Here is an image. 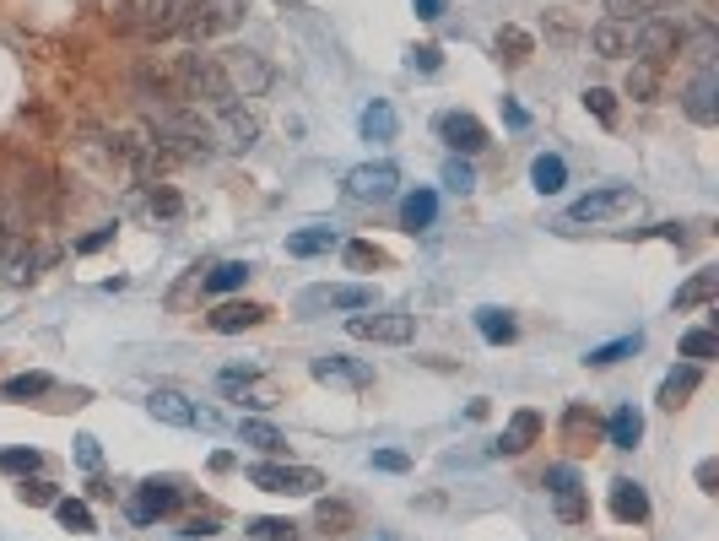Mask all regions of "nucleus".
Here are the masks:
<instances>
[{
	"instance_id": "nucleus-40",
	"label": "nucleus",
	"mask_w": 719,
	"mask_h": 541,
	"mask_svg": "<svg viewBox=\"0 0 719 541\" xmlns=\"http://www.w3.org/2000/svg\"><path fill=\"white\" fill-rule=\"evenodd\" d=\"M146 206H152V217H163V222H173L184 211V195L173 190V184H152V190H146Z\"/></svg>"
},
{
	"instance_id": "nucleus-33",
	"label": "nucleus",
	"mask_w": 719,
	"mask_h": 541,
	"mask_svg": "<svg viewBox=\"0 0 719 541\" xmlns=\"http://www.w3.org/2000/svg\"><path fill=\"white\" fill-rule=\"evenodd\" d=\"M249 541H298V525L292 520H276V514H260V520L244 525Z\"/></svg>"
},
{
	"instance_id": "nucleus-20",
	"label": "nucleus",
	"mask_w": 719,
	"mask_h": 541,
	"mask_svg": "<svg viewBox=\"0 0 719 541\" xmlns=\"http://www.w3.org/2000/svg\"><path fill=\"white\" fill-rule=\"evenodd\" d=\"M265 320V309L260 303H222V309H211L206 314V325L217 336H238V331H255V325Z\"/></svg>"
},
{
	"instance_id": "nucleus-37",
	"label": "nucleus",
	"mask_w": 719,
	"mask_h": 541,
	"mask_svg": "<svg viewBox=\"0 0 719 541\" xmlns=\"http://www.w3.org/2000/svg\"><path fill=\"white\" fill-rule=\"evenodd\" d=\"M49 390H55V379H49V374H17V379L0 385L6 401H33V395H49Z\"/></svg>"
},
{
	"instance_id": "nucleus-48",
	"label": "nucleus",
	"mask_w": 719,
	"mask_h": 541,
	"mask_svg": "<svg viewBox=\"0 0 719 541\" xmlns=\"http://www.w3.org/2000/svg\"><path fill=\"white\" fill-rule=\"evenodd\" d=\"M406 60H411V71H422V76H433L438 65H444V55H438V44H417Z\"/></svg>"
},
{
	"instance_id": "nucleus-19",
	"label": "nucleus",
	"mask_w": 719,
	"mask_h": 541,
	"mask_svg": "<svg viewBox=\"0 0 719 541\" xmlns=\"http://www.w3.org/2000/svg\"><path fill=\"white\" fill-rule=\"evenodd\" d=\"M146 412H152L157 422H168V428H195V422H201L195 401H184L179 390H152L146 395Z\"/></svg>"
},
{
	"instance_id": "nucleus-41",
	"label": "nucleus",
	"mask_w": 719,
	"mask_h": 541,
	"mask_svg": "<svg viewBox=\"0 0 719 541\" xmlns=\"http://www.w3.org/2000/svg\"><path fill=\"white\" fill-rule=\"evenodd\" d=\"M346 266H352V271H379L384 266V249L368 244V239H352V244H346Z\"/></svg>"
},
{
	"instance_id": "nucleus-5",
	"label": "nucleus",
	"mask_w": 719,
	"mask_h": 541,
	"mask_svg": "<svg viewBox=\"0 0 719 541\" xmlns=\"http://www.w3.org/2000/svg\"><path fill=\"white\" fill-rule=\"evenodd\" d=\"M346 331L357 341H390V347H406L417 336V314L411 309H379V314H352Z\"/></svg>"
},
{
	"instance_id": "nucleus-15",
	"label": "nucleus",
	"mask_w": 719,
	"mask_h": 541,
	"mask_svg": "<svg viewBox=\"0 0 719 541\" xmlns=\"http://www.w3.org/2000/svg\"><path fill=\"white\" fill-rule=\"evenodd\" d=\"M211 136H222L233 152H249L260 141V120L244 109V103H222V109H217V130H211Z\"/></svg>"
},
{
	"instance_id": "nucleus-17",
	"label": "nucleus",
	"mask_w": 719,
	"mask_h": 541,
	"mask_svg": "<svg viewBox=\"0 0 719 541\" xmlns=\"http://www.w3.org/2000/svg\"><path fill=\"white\" fill-rule=\"evenodd\" d=\"M633 38H638V22H622V17H606L590 28V44L601 60H628L633 55Z\"/></svg>"
},
{
	"instance_id": "nucleus-21",
	"label": "nucleus",
	"mask_w": 719,
	"mask_h": 541,
	"mask_svg": "<svg viewBox=\"0 0 719 541\" xmlns=\"http://www.w3.org/2000/svg\"><path fill=\"white\" fill-rule=\"evenodd\" d=\"M492 55H498V65L503 71H519V65H525L530 55H536V38H530L525 28H498V38H492Z\"/></svg>"
},
{
	"instance_id": "nucleus-45",
	"label": "nucleus",
	"mask_w": 719,
	"mask_h": 541,
	"mask_svg": "<svg viewBox=\"0 0 719 541\" xmlns=\"http://www.w3.org/2000/svg\"><path fill=\"white\" fill-rule=\"evenodd\" d=\"M38 466H44V455H38V450H0V471H17V477H33Z\"/></svg>"
},
{
	"instance_id": "nucleus-53",
	"label": "nucleus",
	"mask_w": 719,
	"mask_h": 541,
	"mask_svg": "<svg viewBox=\"0 0 719 541\" xmlns=\"http://www.w3.org/2000/svg\"><path fill=\"white\" fill-rule=\"evenodd\" d=\"M114 239V228H98V233H87V239H76V249H82V255H92V249H103Z\"/></svg>"
},
{
	"instance_id": "nucleus-36",
	"label": "nucleus",
	"mask_w": 719,
	"mask_h": 541,
	"mask_svg": "<svg viewBox=\"0 0 719 541\" xmlns=\"http://www.w3.org/2000/svg\"><path fill=\"white\" fill-rule=\"evenodd\" d=\"M638 347H644V336H622V341H606V347H595V352H584V363H590V368H611V363H622V358H628V352H638Z\"/></svg>"
},
{
	"instance_id": "nucleus-18",
	"label": "nucleus",
	"mask_w": 719,
	"mask_h": 541,
	"mask_svg": "<svg viewBox=\"0 0 719 541\" xmlns=\"http://www.w3.org/2000/svg\"><path fill=\"white\" fill-rule=\"evenodd\" d=\"M536 433H541V412H514L509 422H503V433H498V444H492V455H525L530 444H536Z\"/></svg>"
},
{
	"instance_id": "nucleus-23",
	"label": "nucleus",
	"mask_w": 719,
	"mask_h": 541,
	"mask_svg": "<svg viewBox=\"0 0 719 541\" xmlns=\"http://www.w3.org/2000/svg\"><path fill=\"white\" fill-rule=\"evenodd\" d=\"M698 385H703V363H682V368H671V374L660 379V406H665V412H676V406H682Z\"/></svg>"
},
{
	"instance_id": "nucleus-35",
	"label": "nucleus",
	"mask_w": 719,
	"mask_h": 541,
	"mask_svg": "<svg viewBox=\"0 0 719 541\" xmlns=\"http://www.w3.org/2000/svg\"><path fill=\"white\" fill-rule=\"evenodd\" d=\"M55 520L65 525V531H76V536L98 531V525H92V509L82 504V498H55Z\"/></svg>"
},
{
	"instance_id": "nucleus-47",
	"label": "nucleus",
	"mask_w": 719,
	"mask_h": 541,
	"mask_svg": "<svg viewBox=\"0 0 719 541\" xmlns=\"http://www.w3.org/2000/svg\"><path fill=\"white\" fill-rule=\"evenodd\" d=\"M606 11H611V17H622V22H638V17L655 11V0H606Z\"/></svg>"
},
{
	"instance_id": "nucleus-7",
	"label": "nucleus",
	"mask_w": 719,
	"mask_h": 541,
	"mask_svg": "<svg viewBox=\"0 0 719 541\" xmlns=\"http://www.w3.org/2000/svg\"><path fill=\"white\" fill-rule=\"evenodd\" d=\"M179 504H184V487L173 482V477H152V482L136 487V498L125 504V514L136 525H152V520H163V514H173Z\"/></svg>"
},
{
	"instance_id": "nucleus-24",
	"label": "nucleus",
	"mask_w": 719,
	"mask_h": 541,
	"mask_svg": "<svg viewBox=\"0 0 719 541\" xmlns=\"http://www.w3.org/2000/svg\"><path fill=\"white\" fill-rule=\"evenodd\" d=\"M714 293H719V271H714V266H703V271H692L687 282L676 287V298H671V303L687 314V309H703V303H714Z\"/></svg>"
},
{
	"instance_id": "nucleus-46",
	"label": "nucleus",
	"mask_w": 719,
	"mask_h": 541,
	"mask_svg": "<svg viewBox=\"0 0 719 541\" xmlns=\"http://www.w3.org/2000/svg\"><path fill=\"white\" fill-rule=\"evenodd\" d=\"M444 184H449V190H455V195H471V190H476V174H471V163H465V157H449V163H444Z\"/></svg>"
},
{
	"instance_id": "nucleus-31",
	"label": "nucleus",
	"mask_w": 719,
	"mask_h": 541,
	"mask_svg": "<svg viewBox=\"0 0 719 541\" xmlns=\"http://www.w3.org/2000/svg\"><path fill=\"white\" fill-rule=\"evenodd\" d=\"M357 125H363V136H368V141H395V130H401V120H395L390 103H368Z\"/></svg>"
},
{
	"instance_id": "nucleus-8",
	"label": "nucleus",
	"mask_w": 719,
	"mask_h": 541,
	"mask_svg": "<svg viewBox=\"0 0 719 541\" xmlns=\"http://www.w3.org/2000/svg\"><path fill=\"white\" fill-rule=\"evenodd\" d=\"M330 309H341V314H363V309H374V287H309V293H298V314H330Z\"/></svg>"
},
{
	"instance_id": "nucleus-39",
	"label": "nucleus",
	"mask_w": 719,
	"mask_h": 541,
	"mask_svg": "<svg viewBox=\"0 0 719 541\" xmlns=\"http://www.w3.org/2000/svg\"><path fill=\"white\" fill-rule=\"evenodd\" d=\"M249 282V260H222L217 271L206 276V293H233V287Z\"/></svg>"
},
{
	"instance_id": "nucleus-11",
	"label": "nucleus",
	"mask_w": 719,
	"mask_h": 541,
	"mask_svg": "<svg viewBox=\"0 0 719 541\" xmlns=\"http://www.w3.org/2000/svg\"><path fill=\"white\" fill-rule=\"evenodd\" d=\"M190 6H195V0H141L136 28L146 38H173V33L190 28Z\"/></svg>"
},
{
	"instance_id": "nucleus-13",
	"label": "nucleus",
	"mask_w": 719,
	"mask_h": 541,
	"mask_svg": "<svg viewBox=\"0 0 719 541\" xmlns=\"http://www.w3.org/2000/svg\"><path fill=\"white\" fill-rule=\"evenodd\" d=\"M438 136L449 141L460 157H476L487 147V125L476 120V114H465V109H449V114H438Z\"/></svg>"
},
{
	"instance_id": "nucleus-25",
	"label": "nucleus",
	"mask_w": 719,
	"mask_h": 541,
	"mask_svg": "<svg viewBox=\"0 0 719 541\" xmlns=\"http://www.w3.org/2000/svg\"><path fill=\"white\" fill-rule=\"evenodd\" d=\"M595 433H601V422H595V412H590V406H568V412H563V439H568V450H590V444H595Z\"/></svg>"
},
{
	"instance_id": "nucleus-44",
	"label": "nucleus",
	"mask_w": 719,
	"mask_h": 541,
	"mask_svg": "<svg viewBox=\"0 0 719 541\" xmlns=\"http://www.w3.org/2000/svg\"><path fill=\"white\" fill-rule=\"evenodd\" d=\"M584 109H590L601 125H617V98H611L606 87H584Z\"/></svg>"
},
{
	"instance_id": "nucleus-1",
	"label": "nucleus",
	"mask_w": 719,
	"mask_h": 541,
	"mask_svg": "<svg viewBox=\"0 0 719 541\" xmlns=\"http://www.w3.org/2000/svg\"><path fill=\"white\" fill-rule=\"evenodd\" d=\"M152 147L163 157H211V125L201 114L190 109V103H163V109L152 114Z\"/></svg>"
},
{
	"instance_id": "nucleus-54",
	"label": "nucleus",
	"mask_w": 719,
	"mask_h": 541,
	"mask_svg": "<svg viewBox=\"0 0 719 541\" xmlns=\"http://www.w3.org/2000/svg\"><path fill=\"white\" fill-rule=\"evenodd\" d=\"M714 482H719V466H714V460H703V466H698V487H703V493H714Z\"/></svg>"
},
{
	"instance_id": "nucleus-4",
	"label": "nucleus",
	"mask_w": 719,
	"mask_h": 541,
	"mask_svg": "<svg viewBox=\"0 0 719 541\" xmlns=\"http://www.w3.org/2000/svg\"><path fill=\"white\" fill-rule=\"evenodd\" d=\"M638 211V190H628V184H606V190H590L584 201L568 206V222H617V217H633Z\"/></svg>"
},
{
	"instance_id": "nucleus-38",
	"label": "nucleus",
	"mask_w": 719,
	"mask_h": 541,
	"mask_svg": "<svg viewBox=\"0 0 719 541\" xmlns=\"http://www.w3.org/2000/svg\"><path fill=\"white\" fill-rule=\"evenodd\" d=\"M628 92H633L638 103H655V92H660V65L633 60V71H628Z\"/></svg>"
},
{
	"instance_id": "nucleus-28",
	"label": "nucleus",
	"mask_w": 719,
	"mask_h": 541,
	"mask_svg": "<svg viewBox=\"0 0 719 541\" xmlns=\"http://www.w3.org/2000/svg\"><path fill=\"white\" fill-rule=\"evenodd\" d=\"M530 184H536L541 195H557V190L568 184V163H563L557 152H541L536 163H530Z\"/></svg>"
},
{
	"instance_id": "nucleus-22",
	"label": "nucleus",
	"mask_w": 719,
	"mask_h": 541,
	"mask_svg": "<svg viewBox=\"0 0 719 541\" xmlns=\"http://www.w3.org/2000/svg\"><path fill=\"white\" fill-rule=\"evenodd\" d=\"M611 514H617L622 525H644L649 520V493L638 482H628V477L611 482Z\"/></svg>"
},
{
	"instance_id": "nucleus-12",
	"label": "nucleus",
	"mask_w": 719,
	"mask_h": 541,
	"mask_svg": "<svg viewBox=\"0 0 719 541\" xmlns=\"http://www.w3.org/2000/svg\"><path fill=\"white\" fill-rule=\"evenodd\" d=\"M244 17V0H195L190 6V38H217V33H228L233 22Z\"/></svg>"
},
{
	"instance_id": "nucleus-51",
	"label": "nucleus",
	"mask_w": 719,
	"mask_h": 541,
	"mask_svg": "<svg viewBox=\"0 0 719 541\" xmlns=\"http://www.w3.org/2000/svg\"><path fill=\"white\" fill-rule=\"evenodd\" d=\"M411 460L401 450H374V471H406Z\"/></svg>"
},
{
	"instance_id": "nucleus-2",
	"label": "nucleus",
	"mask_w": 719,
	"mask_h": 541,
	"mask_svg": "<svg viewBox=\"0 0 719 541\" xmlns=\"http://www.w3.org/2000/svg\"><path fill=\"white\" fill-rule=\"evenodd\" d=\"M687 44V28L676 17H665V11H649V17H638V38H633V55L649 60V65H665L671 55H682Z\"/></svg>"
},
{
	"instance_id": "nucleus-30",
	"label": "nucleus",
	"mask_w": 719,
	"mask_h": 541,
	"mask_svg": "<svg viewBox=\"0 0 719 541\" xmlns=\"http://www.w3.org/2000/svg\"><path fill=\"white\" fill-rule=\"evenodd\" d=\"M476 331H482V341H492V347H503V341H514V314L509 309H476Z\"/></svg>"
},
{
	"instance_id": "nucleus-27",
	"label": "nucleus",
	"mask_w": 719,
	"mask_h": 541,
	"mask_svg": "<svg viewBox=\"0 0 719 541\" xmlns=\"http://www.w3.org/2000/svg\"><path fill=\"white\" fill-rule=\"evenodd\" d=\"M606 433H611V444H617V450H638V439H644V412H638V406H617Z\"/></svg>"
},
{
	"instance_id": "nucleus-9",
	"label": "nucleus",
	"mask_w": 719,
	"mask_h": 541,
	"mask_svg": "<svg viewBox=\"0 0 719 541\" xmlns=\"http://www.w3.org/2000/svg\"><path fill=\"white\" fill-rule=\"evenodd\" d=\"M547 493H552L557 520H563V525H579L584 514H590V498H584V482H579L574 466H552L547 471Z\"/></svg>"
},
{
	"instance_id": "nucleus-32",
	"label": "nucleus",
	"mask_w": 719,
	"mask_h": 541,
	"mask_svg": "<svg viewBox=\"0 0 719 541\" xmlns=\"http://www.w3.org/2000/svg\"><path fill=\"white\" fill-rule=\"evenodd\" d=\"M238 439H244V444H255V450H265V455H276V450H282V433H276L271 428V422H260V417H244V422H238Z\"/></svg>"
},
{
	"instance_id": "nucleus-16",
	"label": "nucleus",
	"mask_w": 719,
	"mask_h": 541,
	"mask_svg": "<svg viewBox=\"0 0 719 541\" xmlns=\"http://www.w3.org/2000/svg\"><path fill=\"white\" fill-rule=\"evenodd\" d=\"M682 109H687L692 125H714V120H719V76H714V71H698V76H692L687 92H682Z\"/></svg>"
},
{
	"instance_id": "nucleus-10",
	"label": "nucleus",
	"mask_w": 719,
	"mask_h": 541,
	"mask_svg": "<svg viewBox=\"0 0 719 541\" xmlns=\"http://www.w3.org/2000/svg\"><path fill=\"white\" fill-rule=\"evenodd\" d=\"M395 190H401V168L395 163H363L346 174V195L352 201H390Z\"/></svg>"
},
{
	"instance_id": "nucleus-14",
	"label": "nucleus",
	"mask_w": 719,
	"mask_h": 541,
	"mask_svg": "<svg viewBox=\"0 0 719 541\" xmlns=\"http://www.w3.org/2000/svg\"><path fill=\"white\" fill-rule=\"evenodd\" d=\"M309 374L319 379V385H352V390L374 385V368L357 363V358H341V352H325V358H314Z\"/></svg>"
},
{
	"instance_id": "nucleus-26",
	"label": "nucleus",
	"mask_w": 719,
	"mask_h": 541,
	"mask_svg": "<svg viewBox=\"0 0 719 541\" xmlns=\"http://www.w3.org/2000/svg\"><path fill=\"white\" fill-rule=\"evenodd\" d=\"M433 217H438V195H433V190H411L406 201H401V228H406V233L433 228Z\"/></svg>"
},
{
	"instance_id": "nucleus-50",
	"label": "nucleus",
	"mask_w": 719,
	"mask_h": 541,
	"mask_svg": "<svg viewBox=\"0 0 719 541\" xmlns=\"http://www.w3.org/2000/svg\"><path fill=\"white\" fill-rule=\"evenodd\" d=\"M184 536H190V541L217 536V520H211V514H195V520H184Z\"/></svg>"
},
{
	"instance_id": "nucleus-49",
	"label": "nucleus",
	"mask_w": 719,
	"mask_h": 541,
	"mask_svg": "<svg viewBox=\"0 0 719 541\" xmlns=\"http://www.w3.org/2000/svg\"><path fill=\"white\" fill-rule=\"evenodd\" d=\"M76 460H82L87 471L103 466V450H98V439H92V433H82V439H76Z\"/></svg>"
},
{
	"instance_id": "nucleus-43",
	"label": "nucleus",
	"mask_w": 719,
	"mask_h": 541,
	"mask_svg": "<svg viewBox=\"0 0 719 541\" xmlns=\"http://www.w3.org/2000/svg\"><path fill=\"white\" fill-rule=\"evenodd\" d=\"M17 498H22V504H33V509H44V504H55V482H44V477H22L17 482Z\"/></svg>"
},
{
	"instance_id": "nucleus-6",
	"label": "nucleus",
	"mask_w": 719,
	"mask_h": 541,
	"mask_svg": "<svg viewBox=\"0 0 719 541\" xmlns=\"http://www.w3.org/2000/svg\"><path fill=\"white\" fill-rule=\"evenodd\" d=\"M249 482L260 487V493H319L325 477H319L314 466H276V460H260V466H249Z\"/></svg>"
},
{
	"instance_id": "nucleus-34",
	"label": "nucleus",
	"mask_w": 719,
	"mask_h": 541,
	"mask_svg": "<svg viewBox=\"0 0 719 541\" xmlns=\"http://www.w3.org/2000/svg\"><path fill=\"white\" fill-rule=\"evenodd\" d=\"M325 249H336V228H303L287 239V255H325Z\"/></svg>"
},
{
	"instance_id": "nucleus-52",
	"label": "nucleus",
	"mask_w": 719,
	"mask_h": 541,
	"mask_svg": "<svg viewBox=\"0 0 719 541\" xmlns=\"http://www.w3.org/2000/svg\"><path fill=\"white\" fill-rule=\"evenodd\" d=\"M411 6H417V17H422V22H438V17L449 11V0H411Z\"/></svg>"
},
{
	"instance_id": "nucleus-3",
	"label": "nucleus",
	"mask_w": 719,
	"mask_h": 541,
	"mask_svg": "<svg viewBox=\"0 0 719 541\" xmlns=\"http://www.w3.org/2000/svg\"><path fill=\"white\" fill-rule=\"evenodd\" d=\"M217 65H222V82H228L233 103L238 98H260V92L271 87V65H265L255 49H228V55H217Z\"/></svg>"
},
{
	"instance_id": "nucleus-42",
	"label": "nucleus",
	"mask_w": 719,
	"mask_h": 541,
	"mask_svg": "<svg viewBox=\"0 0 719 541\" xmlns=\"http://www.w3.org/2000/svg\"><path fill=\"white\" fill-rule=\"evenodd\" d=\"M714 352H719V336H714V331H687V336H682V358L709 363Z\"/></svg>"
},
{
	"instance_id": "nucleus-29",
	"label": "nucleus",
	"mask_w": 719,
	"mask_h": 541,
	"mask_svg": "<svg viewBox=\"0 0 719 541\" xmlns=\"http://www.w3.org/2000/svg\"><path fill=\"white\" fill-rule=\"evenodd\" d=\"M314 520H319V531L341 536V531H352V525H357V509H352V504H346V498H319Z\"/></svg>"
}]
</instances>
